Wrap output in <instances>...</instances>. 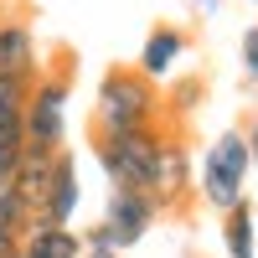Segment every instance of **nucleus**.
Instances as JSON below:
<instances>
[{
	"label": "nucleus",
	"mask_w": 258,
	"mask_h": 258,
	"mask_svg": "<svg viewBox=\"0 0 258 258\" xmlns=\"http://www.w3.org/2000/svg\"><path fill=\"white\" fill-rule=\"evenodd\" d=\"M160 119H165V109H160V83L155 78H145L140 68H124V62H114V68L98 78L88 135L150 129V124H160Z\"/></svg>",
	"instance_id": "f257e3e1"
},
{
	"label": "nucleus",
	"mask_w": 258,
	"mask_h": 258,
	"mask_svg": "<svg viewBox=\"0 0 258 258\" xmlns=\"http://www.w3.org/2000/svg\"><path fill=\"white\" fill-rule=\"evenodd\" d=\"M73 68H78L73 47H57L36 68L31 93H26V114H21V140L31 150H62V135H68V98H73Z\"/></svg>",
	"instance_id": "f03ea898"
},
{
	"label": "nucleus",
	"mask_w": 258,
	"mask_h": 258,
	"mask_svg": "<svg viewBox=\"0 0 258 258\" xmlns=\"http://www.w3.org/2000/svg\"><path fill=\"white\" fill-rule=\"evenodd\" d=\"M160 140H165V119L150 129H124V135H88L109 186L140 191L150 202H155V176H160Z\"/></svg>",
	"instance_id": "7ed1b4c3"
},
{
	"label": "nucleus",
	"mask_w": 258,
	"mask_h": 258,
	"mask_svg": "<svg viewBox=\"0 0 258 258\" xmlns=\"http://www.w3.org/2000/svg\"><path fill=\"white\" fill-rule=\"evenodd\" d=\"M248 170H253V160H248L243 129H222V135L207 145V155H202V202H207L212 212L238 207V202L248 197V191H243Z\"/></svg>",
	"instance_id": "20e7f679"
},
{
	"label": "nucleus",
	"mask_w": 258,
	"mask_h": 258,
	"mask_svg": "<svg viewBox=\"0 0 258 258\" xmlns=\"http://www.w3.org/2000/svg\"><path fill=\"white\" fill-rule=\"evenodd\" d=\"M186 202H191V150H186V129H181V119H165L155 207H160V212H181Z\"/></svg>",
	"instance_id": "39448f33"
},
{
	"label": "nucleus",
	"mask_w": 258,
	"mask_h": 258,
	"mask_svg": "<svg viewBox=\"0 0 258 258\" xmlns=\"http://www.w3.org/2000/svg\"><path fill=\"white\" fill-rule=\"evenodd\" d=\"M155 222H160V207L150 202V197H140V191H119V186H114L109 212H103V227L114 232V248H119V253L135 248Z\"/></svg>",
	"instance_id": "423d86ee"
},
{
	"label": "nucleus",
	"mask_w": 258,
	"mask_h": 258,
	"mask_svg": "<svg viewBox=\"0 0 258 258\" xmlns=\"http://www.w3.org/2000/svg\"><path fill=\"white\" fill-rule=\"evenodd\" d=\"M52 160H57V150H31V145H21V160L11 170V197L21 202V212H26L31 222H41V202H47V181H52Z\"/></svg>",
	"instance_id": "0eeeda50"
},
{
	"label": "nucleus",
	"mask_w": 258,
	"mask_h": 258,
	"mask_svg": "<svg viewBox=\"0 0 258 258\" xmlns=\"http://www.w3.org/2000/svg\"><path fill=\"white\" fill-rule=\"evenodd\" d=\"M41 68V52H36V31L26 16H0V73L11 78H36Z\"/></svg>",
	"instance_id": "6e6552de"
},
{
	"label": "nucleus",
	"mask_w": 258,
	"mask_h": 258,
	"mask_svg": "<svg viewBox=\"0 0 258 258\" xmlns=\"http://www.w3.org/2000/svg\"><path fill=\"white\" fill-rule=\"evenodd\" d=\"M78 202H83V186H78V160L68 150H57L52 160V181H47V202H41V222L52 227H68L78 217Z\"/></svg>",
	"instance_id": "1a4fd4ad"
},
{
	"label": "nucleus",
	"mask_w": 258,
	"mask_h": 258,
	"mask_svg": "<svg viewBox=\"0 0 258 258\" xmlns=\"http://www.w3.org/2000/svg\"><path fill=\"white\" fill-rule=\"evenodd\" d=\"M181 52H186V31L181 26H155V31H150L145 36V47H140V62H135V68L145 73V78H170V68H176V62H181Z\"/></svg>",
	"instance_id": "9d476101"
},
{
	"label": "nucleus",
	"mask_w": 258,
	"mask_h": 258,
	"mask_svg": "<svg viewBox=\"0 0 258 258\" xmlns=\"http://www.w3.org/2000/svg\"><path fill=\"white\" fill-rule=\"evenodd\" d=\"M21 258H83V238L73 227L31 222L26 232H21Z\"/></svg>",
	"instance_id": "9b49d317"
},
{
	"label": "nucleus",
	"mask_w": 258,
	"mask_h": 258,
	"mask_svg": "<svg viewBox=\"0 0 258 258\" xmlns=\"http://www.w3.org/2000/svg\"><path fill=\"white\" fill-rule=\"evenodd\" d=\"M222 243H227V258H253L258 248V227H253V202L243 197L238 207L222 212Z\"/></svg>",
	"instance_id": "f8f14e48"
},
{
	"label": "nucleus",
	"mask_w": 258,
	"mask_h": 258,
	"mask_svg": "<svg viewBox=\"0 0 258 258\" xmlns=\"http://www.w3.org/2000/svg\"><path fill=\"white\" fill-rule=\"evenodd\" d=\"M26 93H31V78H11V73H0V135H21Z\"/></svg>",
	"instance_id": "ddd939ff"
},
{
	"label": "nucleus",
	"mask_w": 258,
	"mask_h": 258,
	"mask_svg": "<svg viewBox=\"0 0 258 258\" xmlns=\"http://www.w3.org/2000/svg\"><path fill=\"white\" fill-rule=\"evenodd\" d=\"M202 98H207V78L197 73V78H181L170 93H160V109H165V119H186Z\"/></svg>",
	"instance_id": "4468645a"
},
{
	"label": "nucleus",
	"mask_w": 258,
	"mask_h": 258,
	"mask_svg": "<svg viewBox=\"0 0 258 258\" xmlns=\"http://www.w3.org/2000/svg\"><path fill=\"white\" fill-rule=\"evenodd\" d=\"M243 73L258 83V26H248V31H243Z\"/></svg>",
	"instance_id": "2eb2a0df"
},
{
	"label": "nucleus",
	"mask_w": 258,
	"mask_h": 258,
	"mask_svg": "<svg viewBox=\"0 0 258 258\" xmlns=\"http://www.w3.org/2000/svg\"><path fill=\"white\" fill-rule=\"evenodd\" d=\"M83 248H114V232L98 222V227H88V232H83ZM114 253H119V248H114Z\"/></svg>",
	"instance_id": "dca6fc26"
},
{
	"label": "nucleus",
	"mask_w": 258,
	"mask_h": 258,
	"mask_svg": "<svg viewBox=\"0 0 258 258\" xmlns=\"http://www.w3.org/2000/svg\"><path fill=\"white\" fill-rule=\"evenodd\" d=\"M16 248H21V232L0 222V258H6V253H16Z\"/></svg>",
	"instance_id": "f3484780"
},
{
	"label": "nucleus",
	"mask_w": 258,
	"mask_h": 258,
	"mask_svg": "<svg viewBox=\"0 0 258 258\" xmlns=\"http://www.w3.org/2000/svg\"><path fill=\"white\" fill-rule=\"evenodd\" d=\"M243 140H248V160L258 165V119H248V124H243Z\"/></svg>",
	"instance_id": "a211bd4d"
},
{
	"label": "nucleus",
	"mask_w": 258,
	"mask_h": 258,
	"mask_svg": "<svg viewBox=\"0 0 258 258\" xmlns=\"http://www.w3.org/2000/svg\"><path fill=\"white\" fill-rule=\"evenodd\" d=\"M83 258H119L114 248H83Z\"/></svg>",
	"instance_id": "6ab92c4d"
},
{
	"label": "nucleus",
	"mask_w": 258,
	"mask_h": 258,
	"mask_svg": "<svg viewBox=\"0 0 258 258\" xmlns=\"http://www.w3.org/2000/svg\"><path fill=\"white\" fill-rule=\"evenodd\" d=\"M6 258H21V248H16V253H6Z\"/></svg>",
	"instance_id": "aec40b11"
}]
</instances>
